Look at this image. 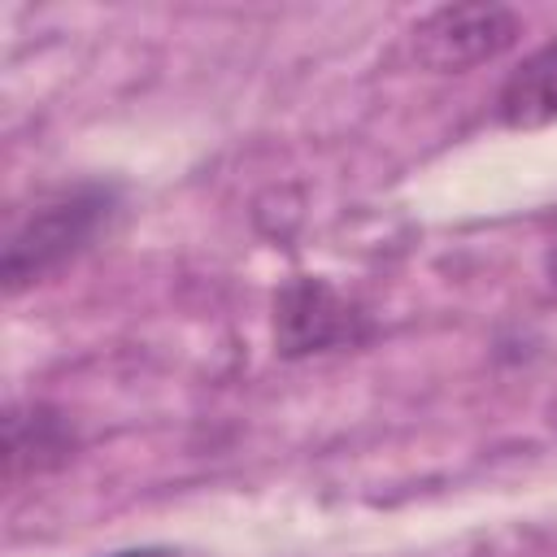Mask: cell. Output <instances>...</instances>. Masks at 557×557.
<instances>
[{
    "label": "cell",
    "instance_id": "cell-1",
    "mask_svg": "<svg viewBox=\"0 0 557 557\" xmlns=\"http://www.w3.org/2000/svg\"><path fill=\"white\" fill-rule=\"evenodd\" d=\"M117 196L104 183H74L39 196L26 213L13 218L4 235V257H0V278L4 292L17 296L74 261L109 222Z\"/></svg>",
    "mask_w": 557,
    "mask_h": 557
},
{
    "label": "cell",
    "instance_id": "cell-2",
    "mask_svg": "<svg viewBox=\"0 0 557 557\" xmlns=\"http://www.w3.org/2000/svg\"><path fill=\"white\" fill-rule=\"evenodd\" d=\"M522 35V22L505 4H440L413 22V61L431 74H466L496 61Z\"/></svg>",
    "mask_w": 557,
    "mask_h": 557
},
{
    "label": "cell",
    "instance_id": "cell-3",
    "mask_svg": "<svg viewBox=\"0 0 557 557\" xmlns=\"http://www.w3.org/2000/svg\"><path fill=\"white\" fill-rule=\"evenodd\" d=\"M370 335L366 309L322 274H292L274 292V344L283 357L352 348Z\"/></svg>",
    "mask_w": 557,
    "mask_h": 557
},
{
    "label": "cell",
    "instance_id": "cell-4",
    "mask_svg": "<svg viewBox=\"0 0 557 557\" xmlns=\"http://www.w3.org/2000/svg\"><path fill=\"white\" fill-rule=\"evenodd\" d=\"M74 426L52 405H9L4 413V479L17 487L26 474H48L74 457Z\"/></svg>",
    "mask_w": 557,
    "mask_h": 557
},
{
    "label": "cell",
    "instance_id": "cell-5",
    "mask_svg": "<svg viewBox=\"0 0 557 557\" xmlns=\"http://www.w3.org/2000/svg\"><path fill=\"white\" fill-rule=\"evenodd\" d=\"M496 117L509 131H540L557 122V35L505 74L496 91Z\"/></svg>",
    "mask_w": 557,
    "mask_h": 557
}]
</instances>
